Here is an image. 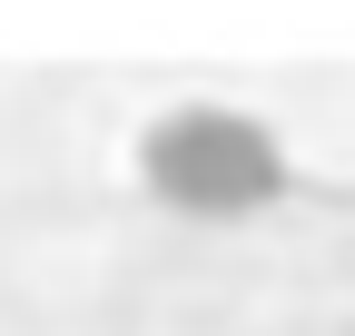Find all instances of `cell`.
Wrapping results in <instances>:
<instances>
[{
  "instance_id": "1",
  "label": "cell",
  "mask_w": 355,
  "mask_h": 336,
  "mask_svg": "<svg viewBox=\"0 0 355 336\" xmlns=\"http://www.w3.org/2000/svg\"><path fill=\"white\" fill-rule=\"evenodd\" d=\"M139 178L168 208H188V218H247V208H266L286 188V158H277V139L247 109L198 99V109H168L139 139Z\"/></svg>"
}]
</instances>
